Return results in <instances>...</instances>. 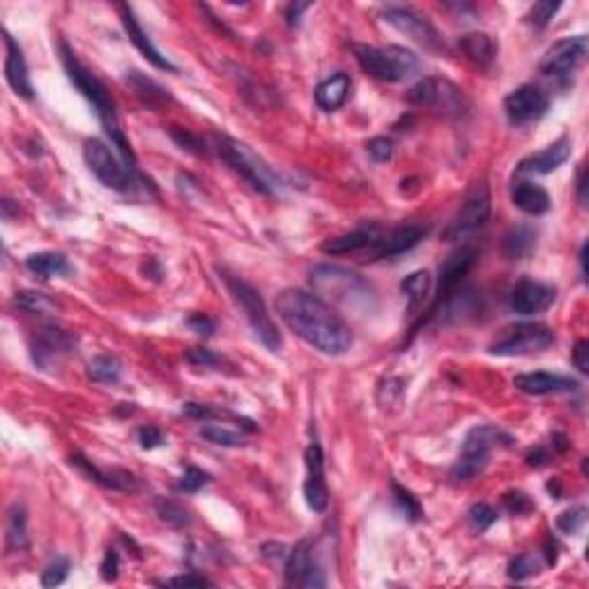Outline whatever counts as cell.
Listing matches in <instances>:
<instances>
[{"mask_svg":"<svg viewBox=\"0 0 589 589\" xmlns=\"http://www.w3.org/2000/svg\"><path fill=\"white\" fill-rule=\"evenodd\" d=\"M275 304L276 314L286 322L288 329L322 355H345L355 344L348 322L329 304H325L311 292L288 288L276 295Z\"/></svg>","mask_w":589,"mask_h":589,"instance_id":"cell-1","label":"cell"},{"mask_svg":"<svg viewBox=\"0 0 589 589\" xmlns=\"http://www.w3.org/2000/svg\"><path fill=\"white\" fill-rule=\"evenodd\" d=\"M60 58H63V67L65 72H67L69 81H72L76 90L90 102V106L95 109V113H97L99 122H102L104 132L109 134L111 143L118 148V152H120L122 161H125L132 171H136V157H134L132 145H129V141L125 138V132H122L118 113H115V104L113 99H111L109 90L104 88L102 81L92 74L86 65L81 63L79 58H76V53L69 49V44L65 40L60 42Z\"/></svg>","mask_w":589,"mask_h":589,"instance_id":"cell-2","label":"cell"},{"mask_svg":"<svg viewBox=\"0 0 589 589\" xmlns=\"http://www.w3.org/2000/svg\"><path fill=\"white\" fill-rule=\"evenodd\" d=\"M511 442H514V438L504 433V430L495 429V426H488V423L475 426L468 433V438H465L456 463H453L452 472H449L453 484H465V481H472L475 477H479L491 463L492 449L495 446H509Z\"/></svg>","mask_w":589,"mask_h":589,"instance_id":"cell-3","label":"cell"},{"mask_svg":"<svg viewBox=\"0 0 589 589\" xmlns=\"http://www.w3.org/2000/svg\"><path fill=\"white\" fill-rule=\"evenodd\" d=\"M311 286L315 291L341 304L345 309H361L371 306L373 288L360 275L337 265H315L311 269Z\"/></svg>","mask_w":589,"mask_h":589,"instance_id":"cell-4","label":"cell"},{"mask_svg":"<svg viewBox=\"0 0 589 589\" xmlns=\"http://www.w3.org/2000/svg\"><path fill=\"white\" fill-rule=\"evenodd\" d=\"M357 63L373 79L384 81V83H396V81L410 79V76L419 74L422 63L419 58L406 49V46H387V49H378V46L368 44H355Z\"/></svg>","mask_w":589,"mask_h":589,"instance_id":"cell-5","label":"cell"},{"mask_svg":"<svg viewBox=\"0 0 589 589\" xmlns=\"http://www.w3.org/2000/svg\"><path fill=\"white\" fill-rule=\"evenodd\" d=\"M217 150L221 159L233 168L240 178L252 184V190L263 196H276L281 191V182L275 171L265 164L246 143H240L230 136L217 138Z\"/></svg>","mask_w":589,"mask_h":589,"instance_id":"cell-6","label":"cell"},{"mask_svg":"<svg viewBox=\"0 0 589 589\" xmlns=\"http://www.w3.org/2000/svg\"><path fill=\"white\" fill-rule=\"evenodd\" d=\"M223 281H226V286H229L230 295H233V299L237 302V306L244 311L246 321L252 325L258 341H260L267 350H272V353H279L281 334L279 329H276L275 322H272V318H269L267 309H265V302L263 298H260V292H258L253 286H249L246 281L237 279V276L226 275L223 276Z\"/></svg>","mask_w":589,"mask_h":589,"instance_id":"cell-7","label":"cell"},{"mask_svg":"<svg viewBox=\"0 0 589 589\" xmlns=\"http://www.w3.org/2000/svg\"><path fill=\"white\" fill-rule=\"evenodd\" d=\"M488 219H491V187H488L486 180H477V182L469 184L468 194L461 203V210L449 221L442 237L449 242L465 240V237L484 229Z\"/></svg>","mask_w":589,"mask_h":589,"instance_id":"cell-8","label":"cell"},{"mask_svg":"<svg viewBox=\"0 0 589 589\" xmlns=\"http://www.w3.org/2000/svg\"><path fill=\"white\" fill-rule=\"evenodd\" d=\"M555 344L553 329L541 322H518L500 332V337L488 345V353L498 357H523L541 353Z\"/></svg>","mask_w":589,"mask_h":589,"instance_id":"cell-9","label":"cell"},{"mask_svg":"<svg viewBox=\"0 0 589 589\" xmlns=\"http://www.w3.org/2000/svg\"><path fill=\"white\" fill-rule=\"evenodd\" d=\"M83 159H86L92 175H95L102 184H106L109 190L115 191L132 190L136 171H132L125 161L118 159L104 141H99V138H88L86 143H83Z\"/></svg>","mask_w":589,"mask_h":589,"instance_id":"cell-10","label":"cell"},{"mask_svg":"<svg viewBox=\"0 0 589 589\" xmlns=\"http://www.w3.org/2000/svg\"><path fill=\"white\" fill-rule=\"evenodd\" d=\"M407 102L415 106H429L438 113L449 115V118H461L468 111V102L463 97V90H458L453 83L445 79H422L417 86H412L407 92Z\"/></svg>","mask_w":589,"mask_h":589,"instance_id":"cell-11","label":"cell"},{"mask_svg":"<svg viewBox=\"0 0 589 589\" xmlns=\"http://www.w3.org/2000/svg\"><path fill=\"white\" fill-rule=\"evenodd\" d=\"M587 35H576V37H567V40L555 42V44L546 51L539 69H541V74L548 76V79L567 83L573 72H576V67H578L585 60V56H587Z\"/></svg>","mask_w":589,"mask_h":589,"instance_id":"cell-12","label":"cell"},{"mask_svg":"<svg viewBox=\"0 0 589 589\" xmlns=\"http://www.w3.org/2000/svg\"><path fill=\"white\" fill-rule=\"evenodd\" d=\"M477 260H479V252H477V246L465 244L458 246L456 252H452L449 256L445 258V263L440 265V279H438V295H435V302L430 306L429 315L433 318L438 314L442 304L446 299L452 298L453 292L458 291L461 286V281L469 275V269L475 267Z\"/></svg>","mask_w":589,"mask_h":589,"instance_id":"cell-13","label":"cell"},{"mask_svg":"<svg viewBox=\"0 0 589 589\" xmlns=\"http://www.w3.org/2000/svg\"><path fill=\"white\" fill-rule=\"evenodd\" d=\"M550 106V99L541 88L537 86H521L515 88L514 92L507 95L504 99V113H507V120L514 127L530 125V122L544 118L546 111Z\"/></svg>","mask_w":589,"mask_h":589,"instance_id":"cell-14","label":"cell"},{"mask_svg":"<svg viewBox=\"0 0 589 589\" xmlns=\"http://www.w3.org/2000/svg\"><path fill=\"white\" fill-rule=\"evenodd\" d=\"M383 17L399 33H406L407 37H412L419 44L429 46V49H440L442 46V37L435 30L433 23L415 10H410V7H387Z\"/></svg>","mask_w":589,"mask_h":589,"instance_id":"cell-15","label":"cell"},{"mask_svg":"<svg viewBox=\"0 0 589 589\" xmlns=\"http://www.w3.org/2000/svg\"><path fill=\"white\" fill-rule=\"evenodd\" d=\"M286 583L299 585V587H325L327 580L322 576V569L315 562L314 548L309 541H299L292 550H288L286 557Z\"/></svg>","mask_w":589,"mask_h":589,"instance_id":"cell-16","label":"cell"},{"mask_svg":"<svg viewBox=\"0 0 589 589\" xmlns=\"http://www.w3.org/2000/svg\"><path fill=\"white\" fill-rule=\"evenodd\" d=\"M76 345V338L60 327H44L35 334L33 361L40 368H51L53 364L67 357Z\"/></svg>","mask_w":589,"mask_h":589,"instance_id":"cell-17","label":"cell"},{"mask_svg":"<svg viewBox=\"0 0 589 589\" xmlns=\"http://www.w3.org/2000/svg\"><path fill=\"white\" fill-rule=\"evenodd\" d=\"M304 461H306V481H304V498L309 509L315 514H322L329 504V491H327V481H325V456H322L321 445H309L306 453H304Z\"/></svg>","mask_w":589,"mask_h":589,"instance_id":"cell-18","label":"cell"},{"mask_svg":"<svg viewBox=\"0 0 589 589\" xmlns=\"http://www.w3.org/2000/svg\"><path fill=\"white\" fill-rule=\"evenodd\" d=\"M384 229L376 221L361 223L360 229L350 230V233L338 235V237H329L321 244V252L327 256H345V253H355L361 249H373L383 240Z\"/></svg>","mask_w":589,"mask_h":589,"instance_id":"cell-19","label":"cell"},{"mask_svg":"<svg viewBox=\"0 0 589 589\" xmlns=\"http://www.w3.org/2000/svg\"><path fill=\"white\" fill-rule=\"evenodd\" d=\"M557 291L548 283H541V281L532 279H523L515 283V288L511 291V309L521 315H534L541 314L555 302Z\"/></svg>","mask_w":589,"mask_h":589,"instance_id":"cell-20","label":"cell"},{"mask_svg":"<svg viewBox=\"0 0 589 589\" xmlns=\"http://www.w3.org/2000/svg\"><path fill=\"white\" fill-rule=\"evenodd\" d=\"M3 42H5V79L10 83V88L17 92L19 97L23 99H33L35 90L33 83H30L28 74V65H26V58H23L21 46L14 42L10 33L3 30Z\"/></svg>","mask_w":589,"mask_h":589,"instance_id":"cell-21","label":"cell"},{"mask_svg":"<svg viewBox=\"0 0 589 589\" xmlns=\"http://www.w3.org/2000/svg\"><path fill=\"white\" fill-rule=\"evenodd\" d=\"M514 387L523 394L530 396H546V394H564V391H576L578 383L567 376H557L548 371L521 373L514 378Z\"/></svg>","mask_w":589,"mask_h":589,"instance_id":"cell-22","label":"cell"},{"mask_svg":"<svg viewBox=\"0 0 589 589\" xmlns=\"http://www.w3.org/2000/svg\"><path fill=\"white\" fill-rule=\"evenodd\" d=\"M118 10H120L122 26H125L127 35H129V40H132V44L136 46L138 51L143 53V56L148 58L150 63L155 65L157 69H164V72H178V67H175V65H173L167 56H161L159 49H157V46L152 44V40L148 37V33L141 28V23H138V19H136V14H134L132 7L118 5Z\"/></svg>","mask_w":589,"mask_h":589,"instance_id":"cell-23","label":"cell"},{"mask_svg":"<svg viewBox=\"0 0 589 589\" xmlns=\"http://www.w3.org/2000/svg\"><path fill=\"white\" fill-rule=\"evenodd\" d=\"M69 465L76 468L81 475L86 477L88 481H95L104 488H113V491H136V477L125 472V469H99L97 465H92V461H88L86 456L74 453L69 458Z\"/></svg>","mask_w":589,"mask_h":589,"instance_id":"cell-24","label":"cell"},{"mask_svg":"<svg viewBox=\"0 0 589 589\" xmlns=\"http://www.w3.org/2000/svg\"><path fill=\"white\" fill-rule=\"evenodd\" d=\"M423 235H426V229H423V226H417V223L399 226V229L383 235V240L371 249V256L373 258L400 256V253L415 249V246L423 240Z\"/></svg>","mask_w":589,"mask_h":589,"instance_id":"cell-25","label":"cell"},{"mask_svg":"<svg viewBox=\"0 0 589 589\" xmlns=\"http://www.w3.org/2000/svg\"><path fill=\"white\" fill-rule=\"evenodd\" d=\"M573 141L569 136H560L553 145L546 150L537 152V155L527 157L518 164V173H537V175H548V173L557 171L564 161L571 157Z\"/></svg>","mask_w":589,"mask_h":589,"instance_id":"cell-26","label":"cell"},{"mask_svg":"<svg viewBox=\"0 0 589 589\" xmlns=\"http://www.w3.org/2000/svg\"><path fill=\"white\" fill-rule=\"evenodd\" d=\"M458 49L463 53V58L468 63H472L475 67L486 69L491 67L495 56H498V46L492 42L491 35L486 33H468L458 40Z\"/></svg>","mask_w":589,"mask_h":589,"instance_id":"cell-27","label":"cell"},{"mask_svg":"<svg viewBox=\"0 0 589 589\" xmlns=\"http://www.w3.org/2000/svg\"><path fill=\"white\" fill-rule=\"evenodd\" d=\"M511 200L518 210L532 214V217L546 214L550 210L548 191L534 182H515L514 190H511Z\"/></svg>","mask_w":589,"mask_h":589,"instance_id":"cell-28","label":"cell"},{"mask_svg":"<svg viewBox=\"0 0 589 589\" xmlns=\"http://www.w3.org/2000/svg\"><path fill=\"white\" fill-rule=\"evenodd\" d=\"M350 76L344 74V72H338V74L329 76L321 83V86L315 88V104L321 106L322 111H337L341 109L345 104L350 95Z\"/></svg>","mask_w":589,"mask_h":589,"instance_id":"cell-29","label":"cell"},{"mask_svg":"<svg viewBox=\"0 0 589 589\" xmlns=\"http://www.w3.org/2000/svg\"><path fill=\"white\" fill-rule=\"evenodd\" d=\"M125 81H127V86L136 92V97L141 99L145 106H150V109L159 111V109H164L168 102H171V95H168V90H164L157 81L148 79V76H143L141 72H127Z\"/></svg>","mask_w":589,"mask_h":589,"instance_id":"cell-30","label":"cell"},{"mask_svg":"<svg viewBox=\"0 0 589 589\" xmlns=\"http://www.w3.org/2000/svg\"><path fill=\"white\" fill-rule=\"evenodd\" d=\"M534 246H537V230L532 226H514L502 237V253L509 260L527 258L532 253Z\"/></svg>","mask_w":589,"mask_h":589,"instance_id":"cell-31","label":"cell"},{"mask_svg":"<svg viewBox=\"0 0 589 589\" xmlns=\"http://www.w3.org/2000/svg\"><path fill=\"white\" fill-rule=\"evenodd\" d=\"M5 532L7 550H12V553H23V550L28 548V518H26L23 504L14 502L10 507Z\"/></svg>","mask_w":589,"mask_h":589,"instance_id":"cell-32","label":"cell"},{"mask_svg":"<svg viewBox=\"0 0 589 589\" xmlns=\"http://www.w3.org/2000/svg\"><path fill=\"white\" fill-rule=\"evenodd\" d=\"M26 267H28L33 275L42 276V279L69 275V272H72V267H69V263H67V258H65L63 253H56V252L33 253V256L26 258Z\"/></svg>","mask_w":589,"mask_h":589,"instance_id":"cell-33","label":"cell"},{"mask_svg":"<svg viewBox=\"0 0 589 589\" xmlns=\"http://www.w3.org/2000/svg\"><path fill=\"white\" fill-rule=\"evenodd\" d=\"M400 291L407 295V304H410V311H415L419 304H423L426 295H429L430 275L426 272V269L412 272V275L406 276V281L400 283Z\"/></svg>","mask_w":589,"mask_h":589,"instance_id":"cell-34","label":"cell"},{"mask_svg":"<svg viewBox=\"0 0 589 589\" xmlns=\"http://www.w3.org/2000/svg\"><path fill=\"white\" fill-rule=\"evenodd\" d=\"M122 367L113 355H97L88 364V378L92 383H118Z\"/></svg>","mask_w":589,"mask_h":589,"instance_id":"cell-35","label":"cell"},{"mask_svg":"<svg viewBox=\"0 0 589 589\" xmlns=\"http://www.w3.org/2000/svg\"><path fill=\"white\" fill-rule=\"evenodd\" d=\"M14 304H17L21 311H28V314H56L58 304L53 302L49 295L37 291H21L14 295Z\"/></svg>","mask_w":589,"mask_h":589,"instance_id":"cell-36","label":"cell"},{"mask_svg":"<svg viewBox=\"0 0 589 589\" xmlns=\"http://www.w3.org/2000/svg\"><path fill=\"white\" fill-rule=\"evenodd\" d=\"M155 511L161 521L167 523V525L178 527V530H182V527H190V523H191L190 511L184 509L180 502H175V500L159 498L155 502Z\"/></svg>","mask_w":589,"mask_h":589,"instance_id":"cell-37","label":"cell"},{"mask_svg":"<svg viewBox=\"0 0 589 589\" xmlns=\"http://www.w3.org/2000/svg\"><path fill=\"white\" fill-rule=\"evenodd\" d=\"M539 569H541V564H539L537 555H532V553H521V555H515L514 560L509 562L507 576H509V580L521 583V580H527V578H532V576H537Z\"/></svg>","mask_w":589,"mask_h":589,"instance_id":"cell-38","label":"cell"},{"mask_svg":"<svg viewBox=\"0 0 589 589\" xmlns=\"http://www.w3.org/2000/svg\"><path fill=\"white\" fill-rule=\"evenodd\" d=\"M200 438H205L207 442L217 446H242L244 445V438L235 430L223 429L219 423H207V426H200Z\"/></svg>","mask_w":589,"mask_h":589,"instance_id":"cell-39","label":"cell"},{"mask_svg":"<svg viewBox=\"0 0 589 589\" xmlns=\"http://www.w3.org/2000/svg\"><path fill=\"white\" fill-rule=\"evenodd\" d=\"M391 491H394V500H396V504H399V509L403 511V514H406L412 523L419 521V518H422V504H419V500L415 498L410 491H406L403 486H399L396 481H391Z\"/></svg>","mask_w":589,"mask_h":589,"instance_id":"cell-40","label":"cell"},{"mask_svg":"<svg viewBox=\"0 0 589 589\" xmlns=\"http://www.w3.org/2000/svg\"><path fill=\"white\" fill-rule=\"evenodd\" d=\"M69 567H72V564H69L67 557H56V560L42 571V587H58V585H63L69 576Z\"/></svg>","mask_w":589,"mask_h":589,"instance_id":"cell-41","label":"cell"},{"mask_svg":"<svg viewBox=\"0 0 589 589\" xmlns=\"http://www.w3.org/2000/svg\"><path fill=\"white\" fill-rule=\"evenodd\" d=\"M495 521H498V514H495V509L488 507V504L479 502L469 507L468 523L472 525V530H477V532H486L488 527H491Z\"/></svg>","mask_w":589,"mask_h":589,"instance_id":"cell-42","label":"cell"},{"mask_svg":"<svg viewBox=\"0 0 589 589\" xmlns=\"http://www.w3.org/2000/svg\"><path fill=\"white\" fill-rule=\"evenodd\" d=\"M171 138L175 141V143L180 145L182 150H187V152H191V155L196 157H207V148L205 143L200 141L196 134H191L190 129H180V127H171Z\"/></svg>","mask_w":589,"mask_h":589,"instance_id":"cell-43","label":"cell"},{"mask_svg":"<svg viewBox=\"0 0 589 589\" xmlns=\"http://www.w3.org/2000/svg\"><path fill=\"white\" fill-rule=\"evenodd\" d=\"M585 521H587V509L585 507H573V509H567L557 518V530L564 534H578L583 530Z\"/></svg>","mask_w":589,"mask_h":589,"instance_id":"cell-44","label":"cell"},{"mask_svg":"<svg viewBox=\"0 0 589 589\" xmlns=\"http://www.w3.org/2000/svg\"><path fill=\"white\" fill-rule=\"evenodd\" d=\"M560 3H550V0H541V3H534L532 10H530V14H527V19H530V23L532 26H537V28H546L550 21H553V17H555L557 12H560Z\"/></svg>","mask_w":589,"mask_h":589,"instance_id":"cell-45","label":"cell"},{"mask_svg":"<svg viewBox=\"0 0 589 589\" xmlns=\"http://www.w3.org/2000/svg\"><path fill=\"white\" fill-rule=\"evenodd\" d=\"M367 152L376 164H384V161H390L391 155H394V143H391L390 138L376 136L367 143Z\"/></svg>","mask_w":589,"mask_h":589,"instance_id":"cell-46","label":"cell"},{"mask_svg":"<svg viewBox=\"0 0 589 589\" xmlns=\"http://www.w3.org/2000/svg\"><path fill=\"white\" fill-rule=\"evenodd\" d=\"M207 481H210L207 472H203V469L198 468H187L184 469V477L180 479V488H182L184 492H196L205 486Z\"/></svg>","mask_w":589,"mask_h":589,"instance_id":"cell-47","label":"cell"},{"mask_svg":"<svg viewBox=\"0 0 589 589\" xmlns=\"http://www.w3.org/2000/svg\"><path fill=\"white\" fill-rule=\"evenodd\" d=\"M504 507H507V509L515 515L527 514V511L534 509V504L530 502V498H527L525 492H521V491L507 492V495H504Z\"/></svg>","mask_w":589,"mask_h":589,"instance_id":"cell-48","label":"cell"},{"mask_svg":"<svg viewBox=\"0 0 589 589\" xmlns=\"http://www.w3.org/2000/svg\"><path fill=\"white\" fill-rule=\"evenodd\" d=\"M184 360L190 361V364H194V367H217L219 361H221L212 350L207 348H190L184 353Z\"/></svg>","mask_w":589,"mask_h":589,"instance_id":"cell-49","label":"cell"},{"mask_svg":"<svg viewBox=\"0 0 589 589\" xmlns=\"http://www.w3.org/2000/svg\"><path fill=\"white\" fill-rule=\"evenodd\" d=\"M138 440L143 449H155V446L164 445V435L155 426H143V429H138Z\"/></svg>","mask_w":589,"mask_h":589,"instance_id":"cell-50","label":"cell"},{"mask_svg":"<svg viewBox=\"0 0 589 589\" xmlns=\"http://www.w3.org/2000/svg\"><path fill=\"white\" fill-rule=\"evenodd\" d=\"M99 571H102V578L106 580V583H113V580L118 578V553H115L113 548L106 550Z\"/></svg>","mask_w":589,"mask_h":589,"instance_id":"cell-51","label":"cell"},{"mask_svg":"<svg viewBox=\"0 0 589 589\" xmlns=\"http://www.w3.org/2000/svg\"><path fill=\"white\" fill-rule=\"evenodd\" d=\"M168 585L171 587H210L212 580L196 576V573H184V576H175V578L168 580Z\"/></svg>","mask_w":589,"mask_h":589,"instance_id":"cell-52","label":"cell"},{"mask_svg":"<svg viewBox=\"0 0 589 589\" xmlns=\"http://www.w3.org/2000/svg\"><path fill=\"white\" fill-rule=\"evenodd\" d=\"M187 325H190L196 334H203V337H210V334L214 332V322H212L205 314H194L190 321H187Z\"/></svg>","mask_w":589,"mask_h":589,"instance_id":"cell-53","label":"cell"},{"mask_svg":"<svg viewBox=\"0 0 589 589\" xmlns=\"http://www.w3.org/2000/svg\"><path fill=\"white\" fill-rule=\"evenodd\" d=\"M573 364L580 373H589V344L587 341H578L573 348Z\"/></svg>","mask_w":589,"mask_h":589,"instance_id":"cell-54","label":"cell"},{"mask_svg":"<svg viewBox=\"0 0 589 589\" xmlns=\"http://www.w3.org/2000/svg\"><path fill=\"white\" fill-rule=\"evenodd\" d=\"M306 10H311V3H291V5L286 7L288 26H291V28L299 26V21H302V14Z\"/></svg>","mask_w":589,"mask_h":589,"instance_id":"cell-55","label":"cell"},{"mask_svg":"<svg viewBox=\"0 0 589 589\" xmlns=\"http://www.w3.org/2000/svg\"><path fill=\"white\" fill-rule=\"evenodd\" d=\"M525 461L530 468H541V465H546L550 461V452L546 449V446H534V449L527 452Z\"/></svg>","mask_w":589,"mask_h":589,"instance_id":"cell-56","label":"cell"},{"mask_svg":"<svg viewBox=\"0 0 589 589\" xmlns=\"http://www.w3.org/2000/svg\"><path fill=\"white\" fill-rule=\"evenodd\" d=\"M182 410H184V415H187V417L198 419V422L214 417V412H212L207 406H200V403H184Z\"/></svg>","mask_w":589,"mask_h":589,"instance_id":"cell-57","label":"cell"},{"mask_svg":"<svg viewBox=\"0 0 589 589\" xmlns=\"http://www.w3.org/2000/svg\"><path fill=\"white\" fill-rule=\"evenodd\" d=\"M553 449H555L557 453H564L569 449V440H567V435H562V433H555L553 435Z\"/></svg>","mask_w":589,"mask_h":589,"instance_id":"cell-58","label":"cell"},{"mask_svg":"<svg viewBox=\"0 0 589 589\" xmlns=\"http://www.w3.org/2000/svg\"><path fill=\"white\" fill-rule=\"evenodd\" d=\"M585 190H587V180H585V168H580L578 173V198L583 205H587V194H585Z\"/></svg>","mask_w":589,"mask_h":589,"instance_id":"cell-59","label":"cell"},{"mask_svg":"<svg viewBox=\"0 0 589 589\" xmlns=\"http://www.w3.org/2000/svg\"><path fill=\"white\" fill-rule=\"evenodd\" d=\"M580 269H583V276L587 279V244H583V249H580Z\"/></svg>","mask_w":589,"mask_h":589,"instance_id":"cell-60","label":"cell"}]
</instances>
